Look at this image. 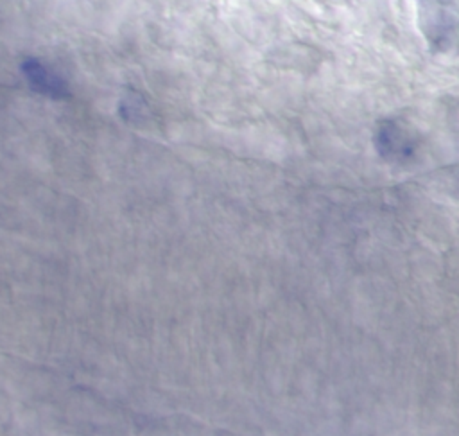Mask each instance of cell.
<instances>
[{"mask_svg": "<svg viewBox=\"0 0 459 436\" xmlns=\"http://www.w3.org/2000/svg\"><path fill=\"white\" fill-rule=\"evenodd\" d=\"M373 144L377 153L391 163H407L414 160L418 153L416 133L393 118H384L375 126Z\"/></svg>", "mask_w": 459, "mask_h": 436, "instance_id": "7a4b0ae2", "label": "cell"}, {"mask_svg": "<svg viewBox=\"0 0 459 436\" xmlns=\"http://www.w3.org/2000/svg\"><path fill=\"white\" fill-rule=\"evenodd\" d=\"M416 16L434 52L452 54L459 48V7L454 0H420Z\"/></svg>", "mask_w": 459, "mask_h": 436, "instance_id": "6da1fadb", "label": "cell"}, {"mask_svg": "<svg viewBox=\"0 0 459 436\" xmlns=\"http://www.w3.org/2000/svg\"><path fill=\"white\" fill-rule=\"evenodd\" d=\"M25 72L29 74L30 81H32L38 88H41V90H45L47 93H52V95L57 93V88H59L57 79L52 77V75H50L45 68H41L38 63H30L29 66H25Z\"/></svg>", "mask_w": 459, "mask_h": 436, "instance_id": "3957f363", "label": "cell"}]
</instances>
